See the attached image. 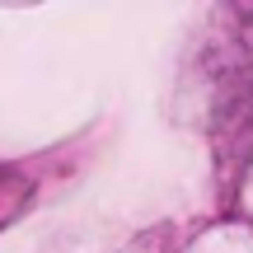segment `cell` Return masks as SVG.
<instances>
[]
</instances>
